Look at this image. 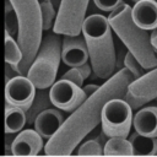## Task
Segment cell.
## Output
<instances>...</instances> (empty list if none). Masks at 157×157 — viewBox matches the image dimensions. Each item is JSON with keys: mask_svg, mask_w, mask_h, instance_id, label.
I'll list each match as a JSON object with an SVG mask.
<instances>
[{"mask_svg": "<svg viewBox=\"0 0 157 157\" xmlns=\"http://www.w3.org/2000/svg\"><path fill=\"white\" fill-rule=\"evenodd\" d=\"M132 74L121 67L105 80L66 118L58 131L48 139L44 152L49 156H70L78 144L101 123L103 105L112 98H124Z\"/></svg>", "mask_w": 157, "mask_h": 157, "instance_id": "obj_1", "label": "cell"}, {"mask_svg": "<svg viewBox=\"0 0 157 157\" xmlns=\"http://www.w3.org/2000/svg\"><path fill=\"white\" fill-rule=\"evenodd\" d=\"M112 32L108 17L98 13L85 17L81 27V33L88 50L90 64L98 78L107 80L117 69V54Z\"/></svg>", "mask_w": 157, "mask_h": 157, "instance_id": "obj_2", "label": "cell"}, {"mask_svg": "<svg viewBox=\"0 0 157 157\" xmlns=\"http://www.w3.org/2000/svg\"><path fill=\"white\" fill-rule=\"evenodd\" d=\"M113 32L123 44L145 67L150 70L157 66V52L150 42V31L140 28L131 17V6L125 2L118 5L108 16Z\"/></svg>", "mask_w": 157, "mask_h": 157, "instance_id": "obj_3", "label": "cell"}, {"mask_svg": "<svg viewBox=\"0 0 157 157\" xmlns=\"http://www.w3.org/2000/svg\"><path fill=\"white\" fill-rule=\"evenodd\" d=\"M17 17V43L23 58L18 65V74L26 75L43 38L42 13L38 0H9Z\"/></svg>", "mask_w": 157, "mask_h": 157, "instance_id": "obj_4", "label": "cell"}, {"mask_svg": "<svg viewBox=\"0 0 157 157\" xmlns=\"http://www.w3.org/2000/svg\"><path fill=\"white\" fill-rule=\"evenodd\" d=\"M61 34L55 32L43 36L38 52L31 63L26 76L36 88H49L56 78L61 61Z\"/></svg>", "mask_w": 157, "mask_h": 157, "instance_id": "obj_5", "label": "cell"}, {"mask_svg": "<svg viewBox=\"0 0 157 157\" xmlns=\"http://www.w3.org/2000/svg\"><path fill=\"white\" fill-rule=\"evenodd\" d=\"M132 108L124 98H112L102 109V131L108 137H128L132 126Z\"/></svg>", "mask_w": 157, "mask_h": 157, "instance_id": "obj_6", "label": "cell"}, {"mask_svg": "<svg viewBox=\"0 0 157 157\" xmlns=\"http://www.w3.org/2000/svg\"><path fill=\"white\" fill-rule=\"evenodd\" d=\"M90 0H60L53 32L58 34H78L86 17Z\"/></svg>", "mask_w": 157, "mask_h": 157, "instance_id": "obj_7", "label": "cell"}, {"mask_svg": "<svg viewBox=\"0 0 157 157\" xmlns=\"http://www.w3.org/2000/svg\"><path fill=\"white\" fill-rule=\"evenodd\" d=\"M157 98V66L150 69L142 76L134 78L125 92L124 99L134 109H140Z\"/></svg>", "mask_w": 157, "mask_h": 157, "instance_id": "obj_8", "label": "cell"}, {"mask_svg": "<svg viewBox=\"0 0 157 157\" xmlns=\"http://www.w3.org/2000/svg\"><path fill=\"white\" fill-rule=\"evenodd\" d=\"M49 97L55 108L67 113L74 112L87 98L82 87L65 78L55 81L49 87Z\"/></svg>", "mask_w": 157, "mask_h": 157, "instance_id": "obj_9", "label": "cell"}, {"mask_svg": "<svg viewBox=\"0 0 157 157\" xmlns=\"http://www.w3.org/2000/svg\"><path fill=\"white\" fill-rule=\"evenodd\" d=\"M36 90V86L26 75H16L5 83V102L27 110L33 101Z\"/></svg>", "mask_w": 157, "mask_h": 157, "instance_id": "obj_10", "label": "cell"}, {"mask_svg": "<svg viewBox=\"0 0 157 157\" xmlns=\"http://www.w3.org/2000/svg\"><path fill=\"white\" fill-rule=\"evenodd\" d=\"M61 60L67 66H78L88 61V50L85 38L78 34H64L61 39Z\"/></svg>", "mask_w": 157, "mask_h": 157, "instance_id": "obj_11", "label": "cell"}, {"mask_svg": "<svg viewBox=\"0 0 157 157\" xmlns=\"http://www.w3.org/2000/svg\"><path fill=\"white\" fill-rule=\"evenodd\" d=\"M42 148H44L43 137L34 129L18 131L11 142L13 156H37Z\"/></svg>", "mask_w": 157, "mask_h": 157, "instance_id": "obj_12", "label": "cell"}, {"mask_svg": "<svg viewBox=\"0 0 157 157\" xmlns=\"http://www.w3.org/2000/svg\"><path fill=\"white\" fill-rule=\"evenodd\" d=\"M65 118L60 112V109L55 107H50L44 109L37 115V118L33 121V125H34V130L43 139L48 140L58 131V129L61 126Z\"/></svg>", "mask_w": 157, "mask_h": 157, "instance_id": "obj_13", "label": "cell"}, {"mask_svg": "<svg viewBox=\"0 0 157 157\" xmlns=\"http://www.w3.org/2000/svg\"><path fill=\"white\" fill-rule=\"evenodd\" d=\"M132 21L142 29L152 31L157 28V1L140 0L131 7Z\"/></svg>", "mask_w": 157, "mask_h": 157, "instance_id": "obj_14", "label": "cell"}, {"mask_svg": "<svg viewBox=\"0 0 157 157\" xmlns=\"http://www.w3.org/2000/svg\"><path fill=\"white\" fill-rule=\"evenodd\" d=\"M132 126L141 135L157 137V107H141L132 117Z\"/></svg>", "mask_w": 157, "mask_h": 157, "instance_id": "obj_15", "label": "cell"}, {"mask_svg": "<svg viewBox=\"0 0 157 157\" xmlns=\"http://www.w3.org/2000/svg\"><path fill=\"white\" fill-rule=\"evenodd\" d=\"M26 125L25 110L15 104L5 102V134H16Z\"/></svg>", "mask_w": 157, "mask_h": 157, "instance_id": "obj_16", "label": "cell"}, {"mask_svg": "<svg viewBox=\"0 0 157 157\" xmlns=\"http://www.w3.org/2000/svg\"><path fill=\"white\" fill-rule=\"evenodd\" d=\"M54 107L52 104L50 97H49V88H40V90H36L33 101L31 103V105L28 107L27 110H25L26 113V124L31 125L33 124L34 119L37 118V115L43 112L47 108Z\"/></svg>", "mask_w": 157, "mask_h": 157, "instance_id": "obj_17", "label": "cell"}, {"mask_svg": "<svg viewBox=\"0 0 157 157\" xmlns=\"http://www.w3.org/2000/svg\"><path fill=\"white\" fill-rule=\"evenodd\" d=\"M134 155H142V156H153L157 155V137L145 136L139 132H134L129 137Z\"/></svg>", "mask_w": 157, "mask_h": 157, "instance_id": "obj_18", "label": "cell"}, {"mask_svg": "<svg viewBox=\"0 0 157 157\" xmlns=\"http://www.w3.org/2000/svg\"><path fill=\"white\" fill-rule=\"evenodd\" d=\"M103 155L105 156H132L134 150L126 137H109L103 145Z\"/></svg>", "mask_w": 157, "mask_h": 157, "instance_id": "obj_19", "label": "cell"}, {"mask_svg": "<svg viewBox=\"0 0 157 157\" xmlns=\"http://www.w3.org/2000/svg\"><path fill=\"white\" fill-rule=\"evenodd\" d=\"M4 45H5V63L10 64L18 72V65L22 61L23 54H22V50H21L17 40H15L12 36H10L9 33L5 32Z\"/></svg>", "mask_w": 157, "mask_h": 157, "instance_id": "obj_20", "label": "cell"}, {"mask_svg": "<svg viewBox=\"0 0 157 157\" xmlns=\"http://www.w3.org/2000/svg\"><path fill=\"white\" fill-rule=\"evenodd\" d=\"M40 13H42V23L43 31H49L53 28L55 17H56V9L54 7L52 0H38Z\"/></svg>", "mask_w": 157, "mask_h": 157, "instance_id": "obj_21", "label": "cell"}, {"mask_svg": "<svg viewBox=\"0 0 157 157\" xmlns=\"http://www.w3.org/2000/svg\"><path fill=\"white\" fill-rule=\"evenodd\" d=\"M77 156H101L103 155V144L98 139H91L77 146Z\"/></svg>", "mask_w": 157, "mask_h": 157, "instance_id": "obj_22", "label": "cell"}, {"mask_svg": "<svg viewBox=\"0 0 157 157\" xmlns=\"http://www.w3.org/2000/svg\"><path fill=\"white\" fill-rule=\"evenodd\" d=\"M17 29H18V23H17L16 13L10 1L5 0V32L13 37L15 34H17Z\"/></svg>", "mask_w": 157, "mask_h": 157, "instance_id": "obj_23", "label": "cell"}, {"mask_svg": "<svg viewBox=\"0 0 157 157\" xmlns=\"http://www.w3.org/2000/svg\"><path fill=\"white\" fill-rule=\"evenodd\" d=\"M123 64H124V67H126L134 76V78H137L140 76H142L145 74V67L140 64V61L130 53V52H126L125 56H124V60H123Z\"/></svg>", "mask_w": 157, "mask_h": 157, "instance_id": "obj_24", "label": "cell"}, {"mask_svg": "<svg viewBox=\"0 0 157 157\" xmlns=\"http://www.w3.org/2000/svg\"><path fill=\"white\" fill-rule=\"evenodd\" d=\"M61 78L69 80V81L76 83L77 86H80V87L83 86V81H85L83 76L81 75V72L78 71V69H77L76 66H74V67H71L70 70H67V71L61 76Z\"/></svg>", "mask_w": 157, "mask_h": 157, "instance_id": "obj_25", "label": "cell"}, {"mask_svg": "<svg viewBox=\"0 0 157 157\" xmlns=\"http://www.w3.org/2000/svg\"><path fill=\"white\" fill-rule=\"evenodd\" d=\"M93 2L99 10L105 11V12H110L118 5H120L123 2V0H93Z\"/></svg>", "mask_w": 157, "mask_h": 157, "instance_id": "obj_26", "label": "cell"}, {"mask_svg": "<svg viewBox=\"0 0 157 157\" xmlns=\"http://www.w3.org/2000/svg\"><path fill=\"white\" fill-rule=\"evenodd\" d=\"M76 67L78 69V71L81 72V75L83 76V78H85V80L90 77V75H91V72H92V67H91V64H88V63H85V64H82V65H78V66H76Z\"/></svg>", "mask_w": 157, "mask_h": 157, "instance_id": "obj_27", "label": "cell"}, {"mask_svg": "<svg viewBox=\"0 0 157 157\" xmlns=\"http://www.w3.org/2000/svg\"><path fill=\"white\" fill-rule=\"evenodd\" d=\"M16 75H20L10 64H7V63H5V78H6V81H9L10 78H12V77H15Z\"/></svg>", "mask_w": 157, "mask_h": 157, "instance_id": "obj_28", "label": "cell"}, {"mask_svg": "<svg viewBox=\"0 0 157 157\" xmlns=\"http://www.w3.org/2000/svg\"><path fill=\"white\" fill-rule=\"evenodd\" d=\"M98 85H93V83H88V85H86V86H82V90H83V92L86 93V96L88 97V96H91L92 93H94L97 90H98Z\"/></svg>", "mask_w": 157, "mask_h": 157, "instance_id": "obj_29", "label": "cell"}, {"mask_svg": "<svg viewBox=\"0 0 157 157\" xmlns=\"http://www.w3.org/2000/svg\"><path fill=\"white\" fill-rule=\"evenodd\" d=\"M150 42H151L153 49L157 52V28L151 31V33H150Z\"/></svg>", "mask_w": 157, "mask_h": 157, "instance_id": "obj_30", "label": "cell"}, {"mask_svg": "<svg viewBox=\"0 0 157 157\" xmlns=\"http://www.w3.org/2000/svg\"><path fill=\"white\" fill-rule=\"evenodd\" d=\"M52 2H53V5H54V7L58 10V7H59V4H60V0H52Z\"/></svg>", "mask_w": 157, "mask_h": 157, "instance_id": "obj_31", "label": "cell"}, {"mask_svg": "<svg viewBox=\"0 0 157 157\" xmlns=\"http://www.w3.org/2000/svg\"><path fill=\"white\" fill-rule=\"evenodd\" d=\"M132 1H134V2H136V1H140V0H132Z\"/></svg>", "mask_w": 157, "mask_h": 157, "instance_id": "obj_32", "label": "cell"}, {"mask_svg": "<svg viewBox=\"0 0 157 157\" xmlns=\"http://www.w3.org/2000/svg\"><path fill=\"white\" fill-rule=\"evenodd\" d=\"M156 101H157V98H156Z\"/></svg>", "mask_w": 157, "mask_h": 157, "instance_id": "obj_33", "label": "cell"}]
</instances>
